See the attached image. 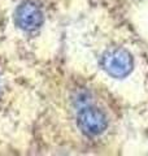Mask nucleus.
I'll use <instances>...</instances> for the list:
<instances>
[{"label": "nucleus", "mask_w": 148, "mask_h": 156, "mask_svg": "<svg viewBox=\"0 0 148 156\" xmlns=\"http://www.w3.org/2000/svg\"><path fill=\"white\" fill-rule=\"evenodd\" d=\"M77 122L82 133L88 136H96L104 133L108 126V120L104 112L95 107L82 108L78 113Z\"/></svg>", "instance_id": "nucleus-3"}, {"label": "nucleus", "mask_w": 148, "mask_h": 156, "mask_svg": "<svg viewBox=\"0 0 148 156\" xmlns=\"http://www.w3.org/2000/svg\"><path fill=\"white\" fill-rule=\"evenodd\" d=\"M101 65L109 76L123 78L132 70V56L123 48H113L103 55Z\"/></svg>", "instance_id": "nucleus-1"}, {"label": "nucleus", "mask_w": 148, "mask_h": 156, "mask_svg": "<svg viewBox=\"0 0 148 156\" xmlns=\"http://www.w3.org/2000/svg\"><path fill=\"white\" fill-rule=\"evenodd\" d=\"M43 11L42 7L35 0H25L16 9L14 21L16 25L26 31H33L43 23Z\"/></svg>", "instance_id": "nucleus-2"}]
</instances>
